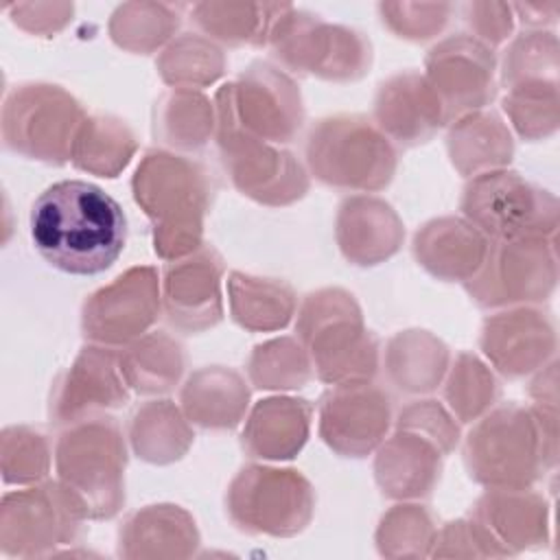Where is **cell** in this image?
<instances>
[{"label":"cell","instance_id":"6da1fadb","mask_svg":"<svg viewBox=\"0 0 560 560\" xmlns=\"http://www.w3.org/2000/svg\"><path fill=\"white\" fill-rule=\"evenodd\" d=\"M28 228L37 254L72 276L109 269L127 243V217L120 203L83 179L48 186L31 206Z\"/></svg>","mask_w":560,"mask_h":560},{"label":"cell","instance_id":"7a4b0ae2","mask_svg":"<svg viewBox=\"0 0 560 560\" xmlns=\"http://www.w3.org/2000/svg\"><path fill=\"white\" fill-rule=\"evenodd\" d=\"M136 201L153 219L162 256L192 252L201 234L206 179L199 166L168 153H149L133 177Z\"/></svg>","mask_w":560,"mask_h":560},{"label":"cell","instance_id":"3957f363","mask_svg":"<svg viewBox=\"0 0 560 560\" xmlns=\"http://www.w3.org/2000/svg\"><path fill=\"white\" fill-rule=\"evenodd\" d=\"M125 446L109 420H79L57 442V472L83 514L112 516L122 501Z\"/></svg>","mask_w":560,"mask_h":560},{"label":"cell","instance_id":"277c9868","mask_svg":"<svg viewBox=\"0 0 560 560\" xmlns=\"http://www.w3.org/2000/svg\"><path fill=\"white\" fill-rule=\"evenodd\" d=\"M79 122V103L59 85L22 83L4 94L2 142L24 158L63 164L72 153Z\"/></svg>","mask_w":560,"mask_h":560},{"label":"cell","instance_id":"5b68a950","mask_svg":"<svg viewBox=\"0 0 560 560\" xmlns=\"http://www.w3.org/2000/svg\"><path fill=\"white\" fill-rule=\"evenodd\" d=\"M306 155L322 182L350 190H378L396 168L387 138L359 116L319 120L308 136Z\"/></svg>","mask_w":560,"mask_h":560},{"label":"cell","instance_id":"8992f818","mask_svg":"<svg viewBox=\"0 0 560 560\" xmlns=\"http://www.w3.org/2000/svg\"><path fill=\"white\" fill-rule=\"evenodd\" d=\"M300 332L311 346L315 368L324 381L370 378L376 368L374 339L361 328L352 295L332 289L308 295Z\"/></svg>","mask_w":560,"mask_h":560},{"label":"cell","instance_id":"52a82bcc","mask_svg":"<svg viewBox=\"0 0 560 560\" xmlns=\"http://www.w3.org/2000/svg\"><path fill=\"white\" fill-rule=\"evenodd\" d=\"M269 39L273 52L293 70L326 79H354L370 66V44L354 31L330 26L317 15L280 7Z\"/></svg>","mask_w":560,"mask_h":560},{"label":"cell","instance_id":"ba28073f","mask_svg":"<svg viewBox=\"0 0 560 560\" xmlns=\"http://www.w3.org/2000/svg\"><path fill=\"white\" fill-rule=\"evenodd\" d=\"M228 503L243 529L287 536L308 523L313 492L295 470L249 466L234 479Z\"/></svg>","mask_w":560,"mask_h":560},{"label":"cell","instance_id":"9c48e42d","mask_svg":"<svg viewBox=\"0 0 560 560\" xmlns=\"http://www.w3.org/2000/svg\"><path fill=\"white\" fill-rule=\"evenodd\" d=\"M217 101L219 118L254 138L284 142L302 122L295 85L267 63H254L236 85H225Z\"/></svg>","mask_w":560,"mask_h":560},{"label":"cell","instance_id":"30bf717a","mask_svg":"<svg viewBox=\"0 0 560 560\" xmlns=\"http://www.w3.org/2000/svg\"><path fill=\"white\" fill-rule=\"evenodd\" d=\"M81 514L79 501L61 481L4 494L0 505L4 556H33L66 540Z\"/></svg>","mask_w":560,"mask_h":560},{"label":"cell","instance_id":"8fae6325","mask_svg":"<svg viewBox=\"0 0 560 560\" xmlns=\"http://www.w3.org/2000/svg\"><path fill=\"white\" fill-rule=\"evenodd\" d=\"M219 147L234 184L265 203H289L304 195L306 177L291 153L267 147L221 118Z\"/></svg>","mask_w":560,"mask_h":560},{"label":"cell","instance_id":"7c38bea8","mask_svg":"<svg viewBox=\"0 0 560 560\" xmlns=\"http://www.w3.org/2000/svg\"><path fill=\"white\" fill-rule=\"evenodd\" d=\"M158 308L155 269L133 267L90 295L83 306L85 337L103 343H125L153 324Z\"/></svg>","mask_w":560,"mask_h":560},{"label":"cell","instance_id":"4fadbf2b","mask_svg":"<svg viewBox=\"0 0 560 560\" xmlns=\"http://www.w3.org/2000/svg\"><path fill=\"white\" fill-rule=\"evenodd\" d=\"M492 66L488 48L470 37H451L431 50L427 81L438 94L446 120L492 98Z\"/></svg>","mask_w":560,"mask_h":560},{"label":"cell","instance_id":"5bb4252c","mask_svg":"<svg viewBox=\"0 0 560 560\" xmlns=\"http://www.w3.org/2000/svg\"><path fill=\"white\" fill-rule=\"evenodd\" d=\"M387 396L368 383H341L322 400V435L339 453L361 457L383 438Z\"/></svg>","mask_w":560,"mask_h":560},{"label":"cell","instance_id":"9a60e30c","mask_svg":"<svg viewBox=\"0 0 560 560\" xmlns=\"http://www.w3.org/2000/svg\"><path fill=\"white\" fill-rule=\"evenodd\" d=\"M219 276V258L208 247L168 265L164 271L168 322L184 330H201L217 324L221 319Z\"/></svg>","mask_w":560,"mask_h":560},{"label":"cell","instance_id":"2e32d148","mask_svg":"<svg viewBox=\"0 0 560 560\" xmlns=\"http://www.w3.org/2000/svg\"><path fill=\"white\" fill-rule=\"evenodd\" d=\"M374 112L381 129L400 144L427 142L446 122L438 94L416 72L387 79L378 90Z\"/></svg>","mask_w":560,"mask_h":560},{"label":"cell","instance_id":"e0dca14e","mask_svg":"<svg viewBox=\"0 0 560 560\" xmlns=\"http://www.w3.org/2000/svg\"><path fill=\"white\" fill-rule=\"evenodd\" d=\"M127 392L116 376L114 354L105 348H85L50 394V418L77 422L90 409L118 407Z\"/></svg>","mask_w":560,"mask_h":560},{"label":"cell","instance_id":"ac0fdd59","mask_svg":"<svg viewBox=\"0 0 560 560\" xmlns=\"http://www.w3.org/2000/svg\"><path fill=\"white\" fill-rule=\"evenodd\" d=\"M413 252L433 276L466 280L483 265L486 243L475 225L459 219H435L416 234Z\"/></svg>","mask_w":560,"mask_h":560},{"label":"cell","instance_id":"d6986e66","mask_svg":"<svg viewBox=\"0 0 560 560\" xmlns=\"http://www.w3.org/2000/svg\"><path fill=\"white\" fill-rule=\"evenodd\" d=\"M337 236L350 260L357 265H374L398 249L402 228L387 203L354 197L339 208Z\"/></svg>","mask_w":560,"mask_h":560},{"label":"cell","instance_id":"ffe728a7","mask_svg":"<svg viewBox=\"0 0 560 560\" xmlns=\"http://www.w3.org/2000/svg\"><path fill=\"white\" fill-rule=\"evenodd\" d=\"M532 195L514 173H483L475 177L464 190L462 208L475 228L492 236H516L523 221L529 217L527 208Z\"/></svg>","mask_w":560,"mask_h":560},{"label":"cell","instance_id":"44dd1931","mask_svg":"<svg viewBox=\"0 0 560 560\" xmlns=\"http://www.w3.org/2000/svg\"><path fill=\"white\" fill-rule=\"evenodd\" d=\"M308 418L311 407L304 400H262L247 422L243 444L254 457H293L306 442Z\"/></svg>","mask_w":560,"mask_h":560},{"label":"cell","instance_id":"7402d4cb","mask_svg":"<svg viewBox=\"0 0 560 560\" xmlns=\"http://www.w3.org/2000/svg\"><path fill=\"white\" fill-rule=\"evenodd\" d=\"M435 444V442H431ZM427 438L398 433L376 459V477L392 497H416L429 492L440 475L435 448Z\"/></svg>","mask_w":560,"mask_h":560},{"label":"cell","instance_id":"603a6c76","mask_svg":"<svg viewBox=\"0 0 560 560\" xmlns=\"http://www.w3.org/2000/svg\"><path fill=\"white\" fill-rule=\"evenodd\" d=\"M230 295L234 319L252 330L280 328L293 313V295L282 282L232 273Z\"/></svg>","mask_w":560,"mask_h":560},{"label":"cell","instance_id":"cb8c5ba5","mask_svg":"<svg viewBox=\"0 0 560 560\" xmlns=\"http://www.w3.org/2000/svg\"><path fill=\"white\" fill-rule=\"evenodd\" d=\"M131 140L127 127L118 120L105 116L90 118L81 122L70 158L85 171L114 177L133 153Z\"/></svg>","mask_w":560,"mask_h":560},{"label":"cell","instance_id":"d4e9b609","mask_svg":"<svg viewBox=\"0 0 560 560\" xmlns=\"http://www.w3.org/2000/svg\"><path fill=\"white\" fill-rule=\"evenodd\" d=\"M278 11V4H197L192 15L203 31L214 33L219 39L241 44L265 39Z\"/></svg>","mask_w":560,"mask_h":560},{"label":"cell","instance_id":"484cf974","mask_svg":"<svg viewBox=\"0 0 560 560\" xmlns=\"http://www.w3.org/2000/svg\"><path fill=\"white\" fill-rule=\"evenodd\" d=\"M0 459L7 483L39 481L48 472L46 440L28 427H7L2 431Z\"/></svg>","mask_w":560,"mask_h":560},{"label":"cell","instance_id":"4316f807","mask_svg":"<svg viewBox=\"0 0 560 560\" xmlns=\"http://www.w3.org/2000/svg\"><path fill=\"white\" fill-rule=\"evenodd\" d=\"M155 365L182 368L179 348L166 337H151L142 346L131 348V354L122 361V374L138 392H164L171 387L173 378Z\"/></svg>","mask_w":560,"mask_h":560},{"label":"cell","instance_id":"83f0119b","mask_svg":"<svg viewBox=\"0 0 560 560\" xmlns=\"http://www.w3.org/2000/svg\"><path fill=\"white\" fill-rule=\"evenodd\" d=\"M177 26V13L164 4H125L114 13L112 37L127 48H133L138 33L149 31L151 39L160 44Z\"/></svg>","mask_w":560,"mask_h":560},{"label":"cell","instance_id":"f1b7e54d","mask_svg":"<svg viewBox=\"0 0 560 560\" xmlns=\"http://www.w3.org/2000/svg\"><path fill=\"white\" fill-rule=\"evenodd\" d=\"M162 68H164L162 70L164 79L171 83L192 81L190 68H199L206 81H212L221 74V57L212 44L199 37H184L166 50V59Z\"/></svg>","mask_w":560,"mask_h":560}]
</instances>
